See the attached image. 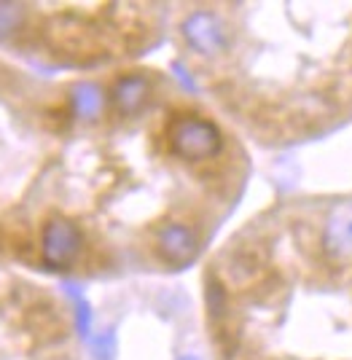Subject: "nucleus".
I'll use <instances>...</instances> for the list:
<instances>
[{"label": "nucleus", "mask_w": 352, "mask_h": 360, "mask_svg": "<svg viewBox=\"0 0 352 360\" xmlns=\"http://www.w3.org/2000/svg\"><path fill=\"white\" fill-rule=\"evenodd\" d=\"M185 44L202 57H218L229 49V30L221 22V16L213 11H194L181 25Z\"/></svg>", "instance_id": "nucleus-2"}, {"label": "nucleus", "mask_w": 352, "mask_h": 360, "mask_svg": "<svg viewBox=\"0 0 352 360\" xmlns=\"http://www.w3.org/2000/svg\"><path fill=\"white\" fill-rule=\"evenodd\" d=\"M156 253L169 266H188L200 253V237L191 226L164 224L156 231Z\"/></svg>", "instance_id": "nucleus-5"}, {"label": "nucleus", "mask_w": 352, "mask_h": 360, "mask_svg": "<svg viewBox=\"0 0 352 360\" xmlns=\"http://www.w3.org/2000/svg\"><path fill=\"white\" fill-rule=\"evenodd\" d=\"M175 70H178V78H181V84H183L185 89H197V86H194V81H191V78H188V73H185L183 68H181V65H175Z\"/></svg>", "instance_id": "nucleus-13"}, {"label": "nucleus", "mask_w": 352, "mask_h": 360, "mask_svg": "<svg viewBox=\"0 0 352 360\" xmlns=\"http://www.w3.org/2000/svg\"><path fill=\"white\" fill-rule=\"evenodd\" d=\"M322 253L334 264H352V202L331 207L322 224Z\"/></svg>", "instance_id": "nucleus-4"}, {"label": "nucleus", "mask_w": 352, "mask_h": 360, "mask_svg": "<svg viewBox=\"0 0 352 360\" xmlns=\"http://www.w3.org/2000/svg\"><path fill=\"white\" fill-rule=\"evenodd\" d=\"M169 148L185 162H207L221 153L223 135L204 116H178L169 124Z\"/></svg>", "instance_id": "nucleus-1"}, {"label": "nucleus", "mask_w": 352, "mask_h": 360, "mask_svg": "<svg viewBox=\"0 0 352 360\" xmlns=\"http://www.w3.org/2000/svg\"><path fill=\"white\" fill-rule=\"evenodd\" d=\"M204 304H207V312L215 326H221L223 320H229V293H226V283L218 277V274H207L204 280Z\"/></svg>", "instance_id": "nucleus-9"}, {"label": "nucleus", "mask_w": 352, "mask_h": 360, "mask_svg": "<svg viewBox=\"0 0 352 360\" xmlns=\"http://www.w3.org/2000/svg\"><path fill=\"white\" fill-rule=\"evenodd\" d=\"M27 11L22 3H0V41L11 38L25 27Z\"/></svg>", "instance_id": "nucleus-10"}, {"label": "nucleus", "mask_w": 352, "mask_h": 360, "mask_svg": "<svg viewBox=\"0 0 352 360\" xmlns=\"http://www.w3.org/2000/svg\"><path fill=\"white\" fill-rule=\"evenodd\" d=\"M41 250H44V261L54 269H67L81 253V231L76 229L73 221L54 215L46 226H44V237H41Z\"/></svg>", "instance_id": "nucleus-3"}, {"label": "nucleus", "mask_w": 352, "mask_h": 360, "mask_svg": "<svg viewBox=\"0 0 352 360\" xmlns=\"http://www.w3.org/2000/svg\"><path fill=\"white\" fill-rule=\"evenodd\" d=\"M70 100H73L76 116L84 121L97 119V116L103 113V108H105V94H103V89H100L97 84H92V81L76 84L73 91H70Z\"/></svg>", "instance_id": "nucleus-8"}, {"label": "nucleus", "mask_w": 352, "mask_h": 360, "mask_svg": "<svg viewBox=\"0 0 352 360\" xmlns=\"http://www.w3.org/2000/svg\"><path fill=\"white\" fill-rule=\"evenodd\" d=\"M261 271V255L253 248H237L226 258V277L231 285H245Z\"/></svg>", "instance_id": "nucleus-7"}, {"label": "nucleus", "mask_w": 352, "mask_h": 360, "mask_svg": "<svg viewBox=\"0 0 352 360\" xmlns=\"http://www.w3.org/2000/svg\"><path fill=\"white\" fill-rule=\"evenodd\" d=\"M94 358L97 360H113L116 358V333L105 330L94 339Z\"/></svg>", "instance_id": "nucleus-11"}, {"label": "nucleus", "mask_w": 352, "mask_h": 360, "mask_svg": "<svg viewBox=\"0 0 352 360\" xmlns=\"http://www.w3.org/2000/svg\"><path fill=\"white\" fill-rule=\"evenodd\" d=\"M151 97V78L143 73L122 75L113 84V105L122 116H135Z\"/></svg>", "instance_id": "nucleus-6"}, {"label": "nucleus", "mask_w": 352, "mask_h": 360, "mask_svg": "<svg viewBox=\"0 0 352 360\" xmlns=\"http://www.w3.org/2000/svg\"><path fill=\"white\" fill-rule=\"evenodd\" d=\"M76 328L84 339H86L89 330H92V307L84 299H76Z\"/></svg>", "instance_id": "nucleus-12"}, {"label": "nucleus", "mask_w": 352, "mask_h": 360, "mask_svg": "<svg viewBox=\"0 0 352 360\" xmlns=\"http://www.w3.org/2000/svg\"><path fill=\"white\" fill-rule=\"evenodd\" d=\"M181 360H200V358H194V355H185V358H181Z\"/></svg>", "instance_id": "nucleus-14"}]
</instances>
